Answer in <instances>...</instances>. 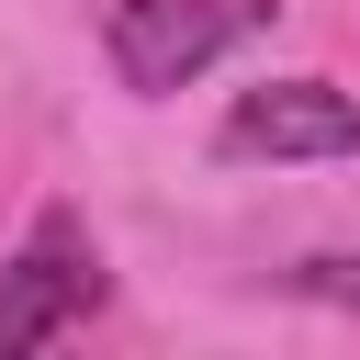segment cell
I'll return each mask as SVG.
<instances>
[{"label": "cell", "instance_id": "cell-1", "mask_svg": "<svg viewBox=\"0 0 360 360\" xmlns=\"http://www.w3.org/2000/svg\"><path fill=\"white\" fill-rule=\"evenodd\" d=\"M248 34H270V0H112L101 11V56L135 101L191 90L214 56H236Z\"/></svg>", "mask_w": 360, "mask_h": 360}, {"label": "cell", "instance_id": "cell-2", "mask_svg": "<svg viewBox=\"0 0 360 360\" xmlns=\"http://www.w3.org/2000/svg\"><path fill=\"white\" fill-rule=\"evenodd\" d=\"M90 304H101V248L79 236V214H34L22 259L0 270V360L56 349V338H68Z\"/></svg>", "mask_w": 360, "mask_h": 360}, {"label": "cell", "instance_id": "cell-3", "mask_svg": "<svg viewBox=\"0 0 360 360\" xmlns=\"http://www.w3.org/2000/svg\"><path fill=\"white\" fill-rule=\"evenodd\" d=\"M225 158H270V169H292V158H360V101L338 79H270V90H248L225 112Z\"/></svg>", "mask_w": 360, "mask_h": 360}, {"label": "cell", "instance_id": "cell-4", "mask_svg": "<svg viewBox=\"0 0 360 360\" xmlns=\"http://www.w3.org/2000/svg\"><path fill=\"white\" fill-rule=\"evenodd\" d=\"M292 292H315V304L360 315V259H304V270H292Z\"/></svg>", "mask_w": 360, "mask_h": 360}, {"label": "cell", "instance_id": "cell-5", "mask_svg": "<svg viewBox=\"0 0 360 360\" xmlns=\"http://www.w3.org/2000/svg\"><path fill=\"white\" fill-rule=\"evenodd\" d=\"M34 360H79V349H68V338H56V349H34Z\"/></svg>", "mask_w": 360, "mask_h": 360}]
</instances>
